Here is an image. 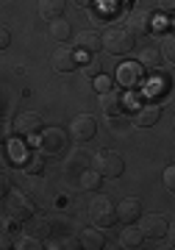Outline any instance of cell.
Here are the masks:
<instances>
[{"mask_svg": "<svg viewBox=\"0 0 175 250\" xmlns=\"http://www.w3.org/2000/svg\"><path fill=\"white\" fill-rule=\"evenodd\" d=\"M133 45H136V36H133L128 28L114 25V28H109L106 34H100V47H103L106 53H111V56L131 53Z\"/></svg>", "mask_w": 175, "mask_h": 250, "instance_id": "1", "label": "cell"}, {"mask_svg": "<svg viewBox=\"0 0 175 250\" xmlns=\"http://www.w3.org/2000/svg\"><path fill=\"white\" fill-rule=\"evenodd\" d=\"M70 147V134L62 128H42L39 131V156L42 159H56L64 156Z\"/></svg>", "mask_w": 175, "mask_h": 250, "instance_id": "2", "label": "cell"}, {"mask_svg": "<svg viewBox=\"0 0 175 250\" xmlns=\"http://www.w3.org/2000/svg\"><path fill=\"white\" fill-rule=\"evenodd\" d=\"M125 170V161L117 150H97L95 153V172L100 178H120Z\"/></svg>", "mask_w": 175, "mask_h": 250, "instance_id": "3", "label": "cell"}, {"mask_svg": "<svg viewBox=\"0 0 175 250\" xmlns=\"http://www.w3.org/2000/svg\"><path fill=\"white\" fill-rule=\"evenodd\" d=\"M89 220H92L97 228H109V225H114L117 211H114L111 197H106V195H95V197H92V200H89Z\"/></svg>", "mask_w": 175, "mask_h": 250, "instance_id": "4", "label": "cell"}, {"mask_svg": "<svg viewBox=\"0 0 175 250\" xmlns=\"http://www.w3.org/2000/svg\"><path fill=\"white\" fill-rule=\"evenodd\" d=\"M42 128H44V120L36 111H20L14 117V134L20 139H34V136H39Z\"/></svg>", "mask_w": 175, "mask_h": 250, "instance_id": "5", "label": "cell"}, {"mask_svg": "<svg viewBox=\"0 0 175 250\" xmlns=\"http://www.w3.org/2000/svg\"><path fill=\"white\" fill-rule=\"evenodd\" d=\"M70 136L78 139V142H89L97 136V120L92 114H78L70 123Z\"/></svg>", "mask_w": 175, "mask_h": 250, "instance_id": "6", "label": "cell"}, {"mask_svg": "<svg viewBox=\"0 0 175 250\" xmlns=\"http://www.w3.org/2000/svg\"><path fill=\"white\" fill-rule=\"evenodd\" d=\"M167 228H170V225H167V217H161V214H145L139 220V231H142L145 239H153V242L164 239Z\"/></svg>", "mask_w": 175, "mask_h": 250, "instance_id": "7", "label": "cell"}, {"mask_svg": "<svg viewBox=\"0 0 175 250\" xmlns=\"http://www.w3.org/2000/svg\"><path fill=\"white\" fill-rule=\"evenodd\" d=\"M100 111H103L109 120H111V117H120L123 111H128V98L117 89L103 92V95H100Z\"/></svg>", "mask_w": 175, "mask_h": 250, "instance_id": "8", "label": "cell"}, {"mask_svg": "<svg viewBox=\"0 0 175 250\" xmlns=\"http://www.w3.org/2000/svg\"><path fill=\"white\" fill-rule=\"evenodd\" d=\"M142 75H145V70L139 62H123L117 67V83L125 89H136L142 83Z\"/></svg>", "mask_w": 175, "mask_h": 250, "instance_id": "9", "label": "cell"}, {"mask_svg": "<svg viewBox=\"0 0 175 250\" xmlns=\"http://www.w3.org/2000/svg\"><path fill=\"white\" fill-rule=\"evenodd\" d=\"M31 214H34V203H31V197L22 195V192H11L9 195V217L11 220L25 223Z\"/></svg>", "mask_w": 175, "mask_h": 250, "instance_id": "10", "label": "cell"}, {"mask_svg": "<svg viewBox=\"0 0 175 250\" xmlns=\"http://www.w3.org/2000/svg\"><path fill=\"white\" fill-rule=\"evenodd\" d=\"M161 120V106L156 100H145V103H136V114H133V123L139 128H150Z\"/></svg>", "mask_w": 175, "mask_h": 250, "instance_id": "11", "label": "cell"}, {"mask_svg": "<svg viewBox=\"0 0 175 250\" xmlns=\"http://www.w3.org/2000/svg\"><path fill=\"white\" fill-rule=\"evenodd\" d=\"M50 67L56 72H70L78 67V53L75 50H70V47H56L50 56Z\"/></svg>", "mask_w": 175, "mask_h": 250, "instance_id": "12", "label": "cell"}, {"mask_svg": "<svg viewBox=\"0 0 175 250\" xmlns=\"http://www.w3.org/2000/svg\"><path fill=\"white\" fill-rule=\"evenodd\" d=\"M117 211V220L120 223H136L142 214V206H139V197H123L120 206L114 208Z\"/></svg>", "mask_w": 175, "mask_h": 250, "instance_id": "13", "label": "cell"}, {"mask_svg": "<svg viewBox=\"0 0 175 250\" xmlns=\"http://www.w3.org/2000/svg\"><path fill=\"white\" fill-rule=\"evenodd\" d=\"M25 233H28V236H34V239H39V242H44L53 233V225H50V220H47V217L31 214L25 220Z\"/></svg>", "mask_w": 175, "mask_h": 250, "instance_id": "14", "label": "cell"}, {"mask_svg": "<svg viewBox=\"0 0 175 250\" xmlns=\"http://www.w3.org/2000/svg\"><path fill=\"white\" fill-rule=\"evenodd\" d=\"M75 50L78 53H97L100 50V34H95V31H78L75 34Z\"/></svg>", "mask_w": 175, "mask_h": 250, "instance_id": "15", "label": "cell"}, {"mask_svg": "<svg viewBox=\"0 0 175 250\" xmlns=\"http://www.w3.org/2000/svg\"><path fill=\"white\" fill-rule=\"evenodd\" d=\"M125 22H128L125 28H128V31H131L133 36H142V34H148V31H150V14H148L145 9H136V11H131Z\"/></svg>", "mask_w": 175, "mask_h": 250, "instance_id": "16", "label": "cell"}, {"mask_svg": "<svg viewBox=\"0 0 175 250\" xmlns=\"http://www.w3.org/2000/svg\"><path fill=\"white\" fill-rule=\"evenodd\" d=\"M81 242V248H87V250H100L106 245V236H103V228H87V231H81L78 236Z\"/></svg>", "mask_w": 175, "mask_h": 250, "instance_id": "17", "label": "cell"}, {"mask_svg": "<svg viewBox=\"0 0 175 250\" xmlns=\"http://www.w3.org/2000/svg\"><path fill=\"white\" fill-rule=\"evenodd\" d=\"M142 242H145V236H142V231L136 228V225H125V231L120 233V245H123L125 250H139Z\"/></svg>", "mask_w": 175, "mask_h": 250, "instance_id": "18", "label": "cell"}, {"mask_svg": "<svg viewBox=\"0 0 175 250\" xmlns=\"http://www.w3.org/2000/svg\"><path fill=\"white\" fill-rule=\"evenodd\" d=\"M64 6H67V0H39V14L50 22L64 14Z\"/></svg>", "mask_w": 175, "mask_h": 250, "instance_id": "19", "label": "cell"}, {"mask_svg": "<svg viewBox=\"0 0 175 250\" xmlns=\"http://www.w3.org/2000/svg\"><path fill=\"white\" fill-rule=\"evenodd\" d=\"M139 64L145 72H158L161 67V53H158V47H145L139 56Z\"/></svg>", "mask_w": 175, "mask_h": 250, "instance_id": "20", "label": "cell"}, {"mask_svg": "<svg viewBox=\"0 0 175 250\" xmlns=\"http://www.w3.org/2000/svg\"><path fill=\"white\" fill-rule=\"evenodd\" d=\"M70 34H72V25L64 17L50 20V36L56 39V42H67V39H70Z\"/></svg>", "mask_w": 175, "mask_h": 250, "instance_id": "21", "label": "cell"}, {"mask_svg": "<svg viewBox=\"0 0 175 250\" xmlns=\"http://www.w3.org/2000/svg\"><path fill=\"white\" fill-rule=\"evenodd\" d=\"M100 181L103 178H100L95 170H84L78 175V187L84 189V192H95V189H100Z\"/></svg>", "mask_w": 175, "mask_h": 250, "instance_id": "22", "label": "cell"}, {"mask_svg": "<svg viewBox=\"0 0 175 250\" xmlns=\"http://www.w3.org/2000/svg\"><path fill=\"white\" fill-rule=\"evenodd\" d=\"M81 72L87 75V78H97L100 72H103V64H100V59H97L95 53L89 56L87 62H84V67H81Z\"/></svg>", "mask_w": 175, "mask_h": 250, "instance_id": "23", "label": "cell"}, {"mask_svg": "<svg viewBox=\"0 0 175 250\" xmlns=\"http://www.w3.org/2000/svg\"><path fill=\"white\" fill-rule=\"evenodd\" d=\"M153 78L148 81V95H161V92H167V83H170V78L167 75H156V72H150Z\"/></svg>", "mask_w": 175, "mask_h": 250, "instance_id": "24", "label": "cell"}, {"mask_svg": "<svg viewBox=\"0 0 175 250\" xmlns=\"http://www.w3.org/2000/svg\"><path fill=\"white\" fill-rule=\"evenodd\" d=\"M161 59H167V62H173L175 59V39H173V34H164L161 36Z\"/></svg>", "mask_w": 175, "mask_h": 250, "instance_id": "25", "label": "cell"}, {"mask_svg": "<svg viewBox=\"0 0 175 250\" xmlns=\"http://www.w3.org/2000/svg\"><path fill=\"white\" fill-rule=\"evenodd\" d=\"M44 170V159L36 153V156H25V172H31V175H39V172Z\"/></svg>", "mask_w": 175, "mask_h": 250, "instance_id": "26", "label": "cell"}, {"mask_svg": "<svg viewBox=\"0 0 175 250\" xmlns=\"http://www.w3.org/2000/svg\"><path fill=\"white\" fill-rule=\"evenodd\" d=\"M47 248H53V250H78L81 242L72 239V236H62L59 242H53V245H47Z\"/></svg>", "mask_w": 175, "mask_h": 250, "instance_id": "27", "label": "cell"}, {"mask_svg": "<svg viewBox=\"0 0 175 250\" xmlns=\"http://www.w3.org/2000/svg\"><path fill=\"white\" fill-rule=\"evenodd\" d=\"M14 248H20V250H39L42 248V245H39V239H34V236H22V239H20V245H14Z\"/></svg>", "mask_w": 175, "mask_h": 250, "instance_id": "28", "label": "cell"}, {"mask_svg": "<svg viewBox=\"0 0 175 250\" xmlns=\"http://www.w3.org/2000/svg\"><path fill=\"white\" fill-rule=\"evenodd\" d=\"M164 187L170 189V192L175 189V167H173V164H170V167L164 170Z\"/></svg>", "mask_w": 175, "mask_h": 250, "instance_id": "29", "label": "cell"}, {"mask_svg": "<svg viewBox=\"0 0 175 250\" xmlns=\"http://www.w3.org/2000/svg\"><path fill=\"white\" fill-rule=\"evenodd\" d=\"M95 86H97V92L103 95V92L111 89V78H106V75H97V78H95Z\"/></svg>", "mask_w": 175, "mask_h": 250, "instance_id": "30", "label": "cell"}, {"mask_svg": "<svg viewBox=\"0 0 175 250\" xmlns=\"http://www.w3.org/2000/svg\"><path fill=\"white\" fill-rule=\"evenodd\" d=\"M9 45H11V34H9V28L0 25V50H6Z\"/></svg>", "mask_w": 175, "mask_h": 250, "instance_id": "31", "label": "cell"}, {"mask_svg": "<svg viewBox=\"0 0 175 250\" xmlns=\"http://www.w3.org/2000/svg\"><path fill=\"white\" fill-rule=\"evenodd\" d=\"M72 6H78V9H92V6H97V0H70Z\"/></svg>", "mask_w": 175, "mask_h": 250, "instance_id": "32", "label": "cell"}, {"mask_svg": "<svg viewBox=\"0 0 175 250\" xmlns=\"http://www.w3.org/2000/svg\"><path fill=\"white\" fill-rule=\"evenodd\" d=\"M9 248H14V245H11V239H9V233L0 231V250H9Z\"/></svg>", "mask_w": 175, "mask_h": 250, "instance_id": "33", "label": "cell"}, {"mask_svg": "<svg viewBox=\"0 0 175 250\" xmlns=\"http://www.w3.org/2000/svg\"><path fill=\"white\" fill-rule=\"evenodd\" d=\"M158 9H161V11H167V14H170V11L175 9V0H158Z\"/></svg>", "mask_w": 175, "mask_h": 250, "instance_id": "34", "label": "cell"}, {"mask_svg": "<svg viewBox=\"0 0 175 250\" xmlns=\"http://www.w3.org/2000/svg\"><path fill=\"white\" fill-rule=\"evenodd\" d=\"M3 195H9V178L0 172V197H3Z\"/></svg>", "mask_w": 175, "mask_h": 250, "instance_id": "35", "label": "cell"}]
</instances>
